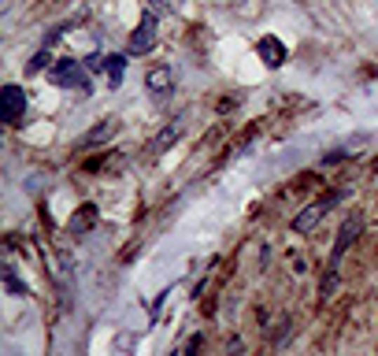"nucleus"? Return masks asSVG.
Masks as SVG:
<instances>
[{
    "mask_svg": "<svg viewBox=\"0 0 378 356\" xmlns=\"http://www.w3.org/2000/svg\"><path fill=\"white\" fill-rule=\"evenodd\" d=\"M97 219H100V208H97V204H78V208H74V216L67 219V234L86 237L89 230L97 227Z\"/></svg>",
    "mask_w": 378,
    "mask_h": 356,
    "instance_id": "nucleus-7",
    "label": "nucleus"
},
{
    "mask_svg": "<svg viewBox=\"0 0 378 356\" xmlns=\"http://www.w3.org/2000/svg\"><path fill=\"white\" fill-rule=\"evenodd\" d=\"M0 104H4V123H8V126H15L19 119L26 115V93H22L15 82L0 89Z\"/></svg>",
    "mask_w": 378,
    "mask_h": 356,
    "instance_id": "nucleus-5",
    "label": "nucleus"
},
{
    "mask_svg": "<svg viewBox=\"0 0 378 356\" xmlns=\"http://www.w3.org/2000/svg\"><path fill=\"white\" fill-rule=\"evenodd\" d=\"M52 63H56V60L48 56V48H41V52H37V56H34L30 63H26V74H41L45 67H52Z\"/></svg>",
    "mask_w": 378,
    "mask_h": 356,
    "instance_id": "nucleus-13",
    "label": "nucleus"
},
{
    "mask_svg": "<svg viewBox=\"0 0 378 356\" xmlns=\"http://www.w3.org/2000/svg\"><path fill=\"white\" fill-rule=\"evenodd\" d=\"M319 294H323V301H330V297L337 294V271H330L327 279H323V286H319Z\"/></svg>",
    "mask_w": 378,
    "mask_h": 356,
    "instance_id": "nucleus-14",
    "label": "nucleus"
},
{
    "mask_svg": "<svg viewBox=\"0 0 378 356\" xmlns=\"http://www.w3.org/2000/svg\"><path fill=\"white\" fill-rule=\"evenodd\" d=\"M104 74H108V86H112V89H119L123 74H126V56H119V52L104 56Z\"/></svg>",
    "mask_w": 378,
    "mask_h": 356,
    "instance_id": "nucleus-11",
    "label": "nucleus"
},
{
    "mask_svg": "<svg viewBox=\"0 0 378 356\" xmlns=\"http://www.w3.org/2000/svg\"><path fill=\"white\" fill-rule=\"evenodd\" d=\"M201 341H204L201 334H193V338H189V345H186V356H197V352H201Z\"/></svg>",
    "mask_w": 378,
    "mask_h": 356,
    "instance_id": "nucleus-16",
    "label": "nucleus"
},
{
    "mask_svg": "<svg viewBox=\"0 0 378 356\" xmlns=\"http://www.w3.org/2000/svg\"><path fill=\"white\" fill-rule=\"evenodd\" d=\"M48 78L60 89H93V82H89V74H86V63L82 60H71V56H60L56 63H52Z\"/></svg>",
    "mask_w": 378,
    "mask_h": 356,
    "instance_id": "nucleus-1",
    "label": "nucleus"
},
{
    "mask_svg": "<svg viewBox=\"0 0 378 356\" xmlns=\"http://www.w3.org/2000/svg\"><path fill=\"white\" fill-rule=\"evenodd\" d=\"M227 356H245V341L241 338H227Z\"/></svg>",
    "mask_w": 378,
    "mask_h": 356,
    "instance_id": "nucleus-15",
    "label": "nucleus"
},
{
    "mask_svg": "<svg viewBox=\"0 0 378 356\" xmlns=\"http://www.w3.org/2000/svg\"><path fill=\"white\" fill-rule=\"evenodd\" d=\"M145 89H149L152 97L163 100V97L175 89V74H171V67H152V71L145 74Z\"/></svg>",
    "mask_w": 378,
    "mask_h": 356,
    "instance_id": "nucleus-8",
    "label": "nucleus"
},
{
    "mask_svg": "<svg viewBox=\"0 0 378 356\" xmlns=\"http://www.w3.org/2000/svg\"><path fill=\"white\" fill-rule=\"evenodd\" d=\"M182 138V119H175V123H167L163 130H156V138L149 141V152L152 156H160V152H167L171 145Z\"/></svg>",
    "mask_w": 378,
    "mask_h": 356,
    "instance_id": "nucleus-9",
    "label": "nucleus"
},
{
    "mask_svg": "<svg viewBox=\"0 0 378 356\" xmlns=\"http://www.w3.org/2000/svg\"><path fill=\"white\" fill-rule=\"evenodd\" d=\"M256 52H259V60H264V67H271V71H278L282 63L290 60V52H285V45L278 41L275 34L259 37V45H256Z\"/></svg>",
    "mask_w": 378,
    "mask_h": 356,
    "instance_id": "nucleus-6",
    "label": "nucleus"
},
{
    "mask_svg": "<svg viewBox=\"0 0 378 356\" xmlns=\"http://www.w3.org/2000/svg\"><path fill=\"white\" fill-rule=\"evenodd\" d=\"M156 48V15H141V22H137V30L130 34V45H126V52L130 56H149V52Z\"/></svg>",
    "mask_w": 378,
    "mask_h": 356,
    "instance_id": "nucleus-4",
    "label": "nucleus"
},
{
    "mask_svg": "<svg viewBox=\"0 0 378 356\" xmlns=\"http://www.w3.org/2000/svg\"><path fill=\"white\" fill-rule=\"evenodd\" d=\"M112 134H115V119L108 115V119H100V123H97L93 130H89V134H86L82 141H78V149H100V145L108 141Z\"/></svg>",
    "mask_w": 378,
    "mask_h": 356,
    "instance_id": "nucleus-10",
    "label": "nucleus"
},
{
    "mask_svg": "<svg viewBox=\"0 0 378 356\" xmlns=\"http://www.w3.org/2000/svg\"><path fill=\"white\" fill-rule=\"evenodd\" d=\"M360 230H363V219L360 216H349L342 227H337V237H334V249H330V271H337L342 268V260H345V253L356 245V237H360Z\"/></svg>",
    "mask_w": 378,
    "mask_h": 356,
    "instance_id": "nucleus-3",
    "label": "nucleus"
},
{
    "mask_svg": "<svg viewBox=\"0 0 378 356\" xmlns=\"http://www.w3.org/2000/svg\"><path fill=\"white\" fill-rule=\"evenodd\" d=\"M342 201V193H327V197H319V201H311L304 212H297V219H293V234H311L319 227V219L330 212V208Z\"/></svg>",
    "mask_w": 378,
    "mask_h": 356,
    "instance_id": "nucleus-2",
    "label": "nucleus"
},
{
    "mask_svg": "<svg viewBox=\"0 0 378 356\" xmlns=\"http://www.w3.org/2000/svg\"><path fill=\"white\" fill-rule=\"evenodd\" d=\"M4 289H8L11 297H26V294H30V289H26V286L19 282V275H15V268H4Z\"/></svg>",
    "mask_w": 378,
    "mask_h": 356,
    "instance_id": "nucleus-12",
    "label": "nucleus"
}]
</instances>
